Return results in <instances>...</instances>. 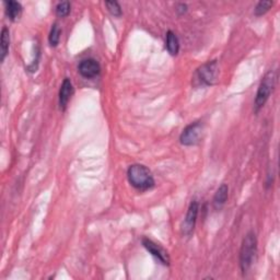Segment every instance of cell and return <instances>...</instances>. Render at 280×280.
I'll return each mask as SVG.
<instances>
[{
	"mask_svg": "<svg viewBox=\"0 0 280 280\" xmlns=\"http://www.w3.org/2000/svg\"><path fill=\"white\" fill-rule=\"evenodd\" d=\"M142 245L145 246V248L149 253H150L152 256H154L158 260H160L163 265L170 264V256L168 252H166L162 246L159 245V244L153 242L150 239L144 237V239H142Z\"/></svg>",
	"mask_w": 280,
	"mask_h": 280,
	"instance_id": "cell-7",
	"label": "cell"
},
{
	"mask_svg": "<svg viewBox=\"0 0 280 280\" xmlns=\"http://www.w3.org/2000/svg\"><path fill=\"white\" fill-rule=\"evenodd\" d=\"M127 178L130 185L140 192L151 189L154 186V178L151 171L146 165L133 164L127 170Z\"/></svg>",
	"mask_w": 280,
	"mask_h": 280,
	"instance_id": "cell-1",
	"label": "cell"
},
{
	"mask_svg": "<svg viewBox=\"0 0 280 280\" xmlns=\"http://www.w3.org/2000/svg\"><path fill=\"white\" fill-rule=\"evenodd\" d=\"M105 6H106L107 10H109V13L112 16L118 18V17H121L123 15V11H122L121 6H120V4H118L117 2H106Z\"/></svg>",
	"mask_w": 280,
	"mask_h": 280,
	"instance_id": "cell-17",
	"label": "cell"
},
{
	"mask_svg": "<svg viewBox=\"0 0 280 280\" xmlns=\"http://www.w3.org/2000/svg\"><path fill=\"white\" fill-rule=\"evenodd\" d=\"M176 11L178 13V15L185 14L187 11V6L185 4H178L177 7H176Z\"/></svg>",
	"mask_w": 280,
	"mask_h": 280,
	"instance_id": "cell-18",
	"label": "cell"
},
{
	"mask_svg": "<svg viewBox=\"0 0 280 280\" xmlns=\"http://www.w3.org/2000/svg\"><path fill=\"white\" fill-rule=\"evenodd\" d=\"M228 197H229V186L227 184H222V185L217 189L216 194L213 196L212 205L214 209L221 210L222 207L227 204Z\"/></svg>",
	"mask_w": 280,
	"mask_h": 280,
	"instance_id": "cell-10",
	"label": "cell"
},
{
	"mask_svg": "<svg viewBox=\"0 0 280 280\" xmlns=\"http://www.w3.org/2000/svg\"><path fill=\"white\" fill-rule=\"evenodd\" d=\"M79 74L86 79H92L99 76L101 71V66L98 61L93 58L83 59L78 66Z\"/></svg>",
	"mask_w": 280,
	"mask_h": 280,
	"instance_id": "cell-8",
	"label": "cell"
},
{
	"mask_svg": "<svg viewBox=\"0 0 280 280\" xmlns=\"http://www.w3.org/2000/svg\"><path fill=\"white\" fill-rule=\"evenodd\" d=\"M165 47L170 53V55L175 56L178 54V51H180V42H178V39L174 32L168 31V33H166Z\"/></svg>",
	"mask_w": 280,
	"mask_h": 280,
	"instance_id": "cell-12",
	"label": "cell"
},
{
	"mask_svg": "<svg viewBox=\"0 0 280 280\" xmlns=\"http://www.w3.org/2000/svg\"><path fill=\"white\" fill-rule=\"evenodd\" d=\"M273 3L272 2H259L254 9V14L256 17L264 16L266 13L269 11V9L272 7Z\"/></svg>",
	"mask_w": 280,
	"mask_h": 280,
	"instance_id": "cell-15",
	"label": "cell"
},
{
	"mask_svg": "<svg viewBox=\"0 0 280 280\" xmlns=\"http://www.w3.org/2000/svg\"><path fill=\"white\" fill-rule=\"evenodd\" d=\"M277 82V71L276 70H269L268 73L264 76L263 80H261L260 85L258 87L257 93H256L254 107L255 112L257 113L261 107H263L266 102L269 99L270 94L272 93L273 89H275Z\"/></svg>",
	"mask_w": 280,
	"mask_h": 280,
	"instance_id": "cell-3",
	"label": "cell"
},
{
	"mask_svg": "<svg viewBox=\"0 0 280 280\" xmlns=\"http://www.w3.org/2000/svg\"><path fill=\"white\" fill-rule=\"evenodd\" d=\"M70 10H71V6L69 2L59 3L56 6V15L61 18L67 17L70 14Z\"/></svg>",
	"mask_w": 280,
	"mask_h": 280,
	"instance_id": "cell-16",
	"label": "cell"
},
{
	"mask_svg": "<svg viewBox=\"0 0 280 280\" xmlns=\"http://www.w3.org/2000/svg\"><path fill=\"white\" fill-rule=\"evenodd\" d=\"M5 5H6V15H7L9 19L13 22L19 20L22 16V10H23L21 4L11 0V2H7Z\"/></svg>",
	"mask_w": 280,
	"mask_h": 280,
	"instance_id": "cell-11",
	"label": "cell"
},
{
	"mask_svg": "<svg viewBox=\"0 0 280 280\" xmlns=\"http://www.w3.org/2000/svg\"><path fill=\"white\" fill-rule=\"evenodd\" d=\"M219 74V66L217 61L208 62L195 71L194 85L196 87H209L212 86L217 80Z\"/></svg>",
	"mask_w": 280,
	"mask_h": 280,
	"instance_id": "cell-4",
	"label": "cell"
},
{
	"mask_svg": "<svg viewBox=\"0 0 280 280\" xmlns=\"http://www.w3.org/2000/svg\"><path fill=\"white\" fill-rule=\"evenodd\" d=\"M202 133H204V125L201 122H194L187 125L184 128L180 136V142L183 146H195L202 138Z\"/></svg>",
	"mask_w": 280,
	"mask_h": 280,
	"instance_id": "cell-5",
	"label": "cell"
},
{
	"mask_svg": "<svg viewBox=\"0 0 280 280\" xmlns=\"http://www.w3.org/2000/svg\"><path fill=\"white\" fill-rule=\"evenodd\" d=\"M198 210H199L198 202L196 200H193L192 202H190L185 220H184V222L182 224V232L184 235L190 236L193 234L195 224H196V220H197V216H198Z\"/></svg>",
	"mask_w": 280,
	"mask_h": 280,
	"instance_id": "cell-6",
	"label": "cell"
},
{
	"mask_svg": "<svg viewBox=\"0 0 280 280\" xmlns=\"http://www.w3.org/2000/svg\"><path fill=\"white\" fill-rule=\"evenodd\" d=\"M9 46H10V32L8 28L4 27L2 30V52H0V61L4 62L6 57L8 55L9 52Z\"/></svg>",
	"mask_w": 280,
	"mask_h": 280,
	"instance_id": "cell-13",
	"label": "cell"
},
{
	"mask_svg": "<svg viewBox=\"0 0 280 280\" xmlns=\"http://www.w3.org/2000/svg\"><path fill=\"white\" fill-rule=\"evenodd\" d=\"M61 35H62L61 28H59L57 23H54L49 35L50 45L53 47H56L59 44V41H61Z\"/></svg>",
	"mask_w": 280,
	"mask_h": 280,
	"instance_id": "cell-14",
	"label": "cell"
},
{
	"mask_svg": "<svg viewBox=\"0 0 280 280\" xmlns=\"http://www.w3.org/2000/svg\"><path fill=\"white\" fill-rule=\"evenodd\" d=\"M256 253H257V239L254 232H248L242 241L240 249V267L243 273H246L252 267Z\"/></svg>",
	"mask_w": 280,
	"mask_h": 280,
	"instance_id": "cell-2",
	"label": "cell"
},
{
	"mask_svg": "<svg viewBox=\"0 0 280 280\" xmlns=\"http://www.w3.org/2000/svg\"><path fill=\"white\" fill-rule=\"evenodd\" d=\"M73 94H74L73 83H71L69 78H65L61 86V90H59V107H61L62 111L66 110L69 100Z\"/></svg>",
	"mask_w": 280,
	"mask_h": 280,
	"instance_id": "cell-9",
	"label": "cell"
}]
</instances>
